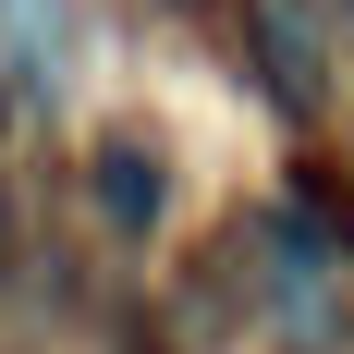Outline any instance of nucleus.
Returning <instances> with one entry per match:
<instances>
[{
    "label": "nucleus",
    "instance_id": "f257e3e1",
    "mask_svg": "<svg viewBox=\"0 0 354 354\" xmlns=\"http://www.w3.org/2000/svg\"><path fill=\"white\" fill-rule=\"evenodd\" d=\"M245 25H257V62H269V86H281L293 110L318 98V12H306V0H245Z\"/></svg>",
    "mask_w": 354,
    "mask_h": 354
},
{
    "label": "nucleus",
    "instance_id": "f03ea898",
    "mask_svg": "<svg viewBox=\"0 0 354 354\" xmlns=\"http://www.w3.org/2000/svg\"><path fill=\"white\" fill-rule=\"evenodd\" d=\"M98 208L122 220V232H147V220L171 208V159L135 147V135H110V147H98Z\"/></svg>",
    "mask_w": 354,
    "mask_h": 354
},
{
    "label": "nucleus",
    "instance_id": "7ed1b4c3",
    "mask_svg": "<svg viewBox=\"0 0 354 354\" xmlns=\"http://www.w3.org/2000/svg\"><path fill=\"white\" fill-rule=\"evenodd\" d=\"M0 257H12V196H0Z\"/></svg>",
    "mask_w": 354,
    "mask_h": 354
}]
</instances>
